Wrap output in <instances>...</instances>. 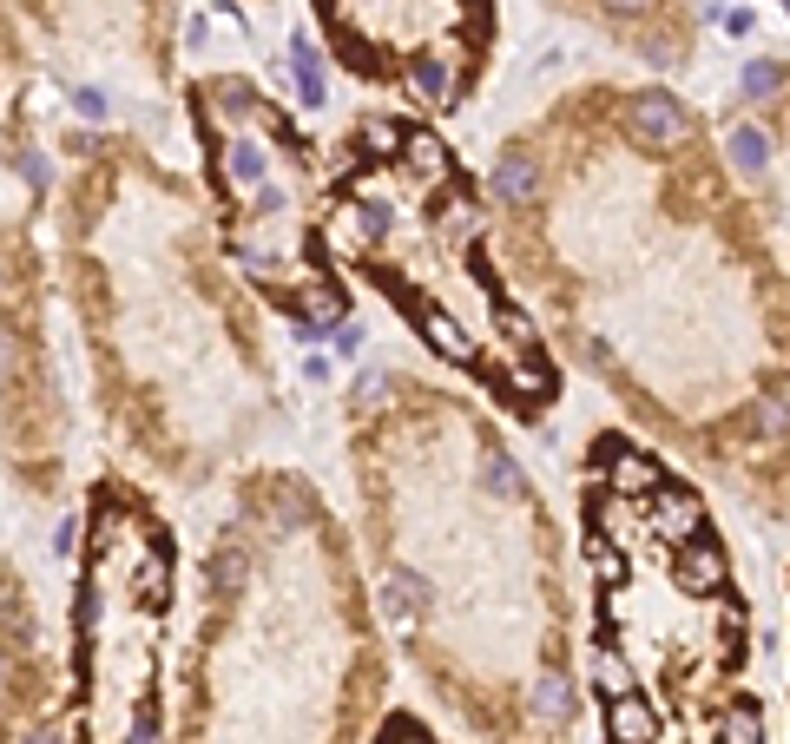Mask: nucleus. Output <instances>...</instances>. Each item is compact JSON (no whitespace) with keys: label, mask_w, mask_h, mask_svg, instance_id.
Returning <instances> with one entry per match:
<instances>
[{"label":"nucleus","mask_w":790,"mask_h":744,"mask_svg":"<svg viewBox=\"0 0 790 744\" xmlns=\"http://www.w3.org/2000/svg\"><path fill=\"white\" fill-rule=\"evenodd\" d=\"M646 528H653V534H666L672 547H686V541H699V534H705V508H699V495H686V488L659 481V488L646 495Z\"/></svg>","instance_id":"1"},{"label":"nucleus","mask_w":790,"mask_h":744,"mask_svg":"<svg viewBox=\"0 0 790 744\" xmlns=\"http://www.w3.org/2000/svg\"><path fill=\"white\" fill-rule=\"evenodd\" d=\"M626 119H633V132H639L646 145H679V138L692 132V119H686V106H679L672 92H639V99L626 106Z\"/></svg>","instance_id":"2"},{"label":"nucleus","mask_w":790,"mask_h":744,"mask_svg":"<svg viewBox=\"0 0 790 744\" xmlns=\"http://www.w3.org/2000/svg\"><path fill=\"white\" fill-rule=\"evenodd\" d=\"M218 152H224V178H231V191L237 198H257L264 185H270V138H218Z\"/></svg>","instance_id":"3"},{"label":"nucleus","mask_w":790,"mask_h":744,"mask_svg":"<svg viewBox=\"0 0 790 744\" xmlns=\"http://www.w3.org/2000/svg\"><path fill=\"white\" fill-rule=\"evenodd\" d=\"M679 593H692V600H719L725 593V554L705 534L686 541V554H679Z\"/></svg>","instance_id":"4"},{"label":"nucleus","mask_w":790,"mask_h":744,"mask_svg":"<svg viewBox=\"0 0 790 744\" xmlns=\"http://www.w3.org/2000/svg\"><path fill=\"white\" fill-rule=\"evenodd\" d=\"M600 468H613V481H620L626 495H653V488L666 481V468H659L653 455L626 448V442H600Z\"/></svg>","instance_id":"5"},{"label":"nucleus","mask_w":790,"mask_h":744,"mask_svg":"<svg viewBox=\"0 0 790 744\" xmlns=\"http://www.w3.org/2000/svg\"><path fill=\"white\" fill-rule=\"evenodd\" d=\"M534 191H541V158H534V152H501V165H494V198H501L508 211H521V204H534Z\"/></svg>","instance_id":"6"},{"label":"nucleus","mask_w":790,"mask_h":744,"mask_svg":"<svg viewBox=\"0 0 790 744\" xmlns=\"http://www.w3.org/2000/svg\"><path fill=\"white\" fill-rule=\"evenodd\" d=\"M607 739L613 744H653L659 739V712L646 706V699H607Z\"/></svg>","instance_id":"7"},{"label":"nucleus","mask_w":790,"mask_h":744,"mask_svg":"<svg viewBox=\"0 0 790 744\" xmlns=\"http://www.w3.org/2000/svg\"><path fill=\"white\" fill-rule=\"evenodd\" d=\"M409 79H415V92L429 99V106H448L455 99V66H448V53H409Z\"/></svg>","instance_id":"8"},{"label":"nucleus","mask_w":790,"mask_h":744,"mask_svg":"<svg viewBox=\"0 0 790 744\" xmlns=\"http://www.w3.org/2000/svg\"><path fill=\"white\" fill-rule=\"evenodd\" d=\"M422 336L442 349V356H455V363H475V336L442 310V303H422Z\"/></svg>","instance_id":"9"},{"label":"nucleus","mask_w":790,"mask_h":744,"mask_svg":"<svg viewBox=\"0 0 790 744\" xmlns=\"http://www.w3.org/2000/svg\"><path fill=\"white\" fill-rule=\"evenodd\" d=\"M290 73H297V99H303V106H323V59H316V40H310V33L290 40Z\"/></svg>","instance_id":"10"},{"label":"nucleus","mask_w":790,"mask_h":744,"mask_svg":"<svg viewBox=\"0 0 790 744\" xmlns=\"http://www.w3.org/2000/svg\"><path fill=\"white\" fill-rule=\"evenodd\" d=\"M429 600V580L422 574H409V567H396V580L382 587V613L389 620H415V607Z\"/></svg>","instance_id":"11"},{"label":"nucleus","mask_w":790,"mask_h":744,"mask_svg":"<svg viewBox=\"0 0 790 744\" xmlns=\"http://www.w3.org/2000/svg\"><path fill=\"white\" fill-rule=\"evenodd\" d=\"M725 152H732V165H738V171H745V178H758V171H765V165H771V138H765V132H758V125H738V132H732V145H725Z\"/></svg>","instance_id":"12"},{"label":"nucleus","mask_w":790,"mask_h":744,"mask_svg":"<svg viewBox=\"0 0 790 744\" xmlns=\"http://www.w3.org/2000/svg\"><path fill=\"white\" fill-rule=\"evenodd\" d=\"M402 125L396 119H363V132H356V145H363V158H396L402 152Z\"/></svg>","instance_id":"13"},{"label":"nucleus","mask_w":790,"mask_h":744,"mask_svg":"<svg viewBox=\"0 0 790 744\" xmlns=\"http://www.w3.org/2000/svg\"><path fill=\"white\" fill-rule=\"evenodd\" d=\"M593 692H600V699H626V692H633V666H626V653H607V646H600Z\"/></svg>","instance_id":"14"},{"label":"nucleus","mask_w":790,"mask_h":744,"mask_svg":"<svg viewBox=\"0 0 790 744\" xmlns=\"http://www.w3.org/2000/svg\"><path fill=\"white\" fill-rule=\"evenodd\" d=\"M534 712H541V719H574V686H567L560 673H547V679L534 686Z\"/></svg>","instance_id":"15"},{"label":"nucleus","mask_w":790,"mask_h":744,"mask_svg":"<svg viewBox=\"0 0 790 744\" xmlns=\"http://www.w3.org/2000/svg\"><path fill=\"white\" fill-rule=\"evenodd\" d=\"M719 744H765V719H758L752 706H732V712L719 719Z\"/></svg>","instance_id":"16"},{"label":"nucleus","mask_w":790,"mask_h":744,"mask_svg":"<svg viewBox=\"0 0 790 744\" xmlns=\"http://www.w3.org/2000/svg\"><path fill=\"white\" fill-rule=\"evenodd\" d=\"M785 86H790V73L778 59H752V66H745V99H778Z\"/></svg>","instance_id":"17"},{"label":"nucleus","mask_w":790,"mask_h":744,"mask_svg":"<svg viewBox=\"0 0 790 744\" xmlns=\"http://www.w3.org/2000/svg\"><path fill=\"white\" fill-rule=\"evenodd\" d=\"M481 481H488V495H501V501L521 495V468H514L508 455H488V462H481Z\"/></svg>","instance_id":"18"},{"label":"nucleus","mask_w":790,"mask_h":744,"mask_svg":"<svg viewBox=\"0 0 790 744\" xmlns=\"http://www.w3.org/2000/svg\"><path fill=\"white\" fill-rule=\"evenodd\" d=\"M758 422H765L771 435H785V429H790V402H785V396H771V402L758 409Z\"/></svg>","instance_id":"19"},{"label":"nucleus","mask_w":790,"mask_h":744,"mask_svg":"<svg viewBox=\"0 0 790 744\" xmlns=\"http://www.w3.org/2000/svg\"><path fill=\"white\" fill-rule=\"evenodd\" d=\"M382 744H435V739H429L422 725H409V719H396V725L382 732Z\"/></svg>","instance_id":"20"},{"label":"nucleus","mask_w":790,"mask_h":744,"mask_svg":"<svg viewBox=\"0 0 790 744\" xmlns=\"http://www.w3.org/2000/svg\"><path fill=\"white\" fill-rule=\"evenodd\" d=\"M73 106H79L86 119H105V92H99V86H79V92H73Z\"/></svg>","instance_id":"21"},{"label":"nucleus","mask_w":790,"mask_h":744,"mask_svg":"<svg viewBox=\"0 0 790 744\" xmlns=\"http://www.w3.org/2000/svg\"><path fill=\"white\" fill-rule=\"evenodd\" d=\"M336 349H343V356H356V349H363V330H356V323H349V330L336 323Z\"/></svg>","instance_id":"22"},{"label":"nucleus","mask_w":790,"mask_h":744,"mask_svg":"<svg viewBox=\"0 0 790 744\" xmlns=\"http://www.w3.org/2000/svg\"><path fill=\"white\" fill-rule=\"evenodd\" d=\"M382 396V376H356V402H376Z\"/></svg>","instance_id":"23"},{"label":"nucleus","mask_w":790,"mask_h":744,"mask_svg":"<svg viewBox=\"0 0 790 744\" xmlns=\"http://www.w3.org/2000/svg\"><path fill=\"white\" fill-rule=\"evenodd\" d=\"M607 7H613V13H646L653 0H607Z\"/></svg>","instance_id":"24"},{"label":"nucleus","mask_w":790,"mask_h":744,"mask_svg":"<svg viewBox=\"0 0 790 744\" xmlns=\"http://www.w3.org/2000/svg\"><path fill=\"white\" fill-rule=\"evenodd\" d=\"M7 686H13V659L0 653V692H7Z\"/></svg>","instance_id":"25"},{"label":"nucleus","mask_w":790,"mask_h":744,"mask_svg":"<svg viewBox=\"0 0 790 744\" xmlns=\"http://www.w3.org/2000/svg\"><path fill=\"white\" fill-rule=\"evenodd\" d=\"M7 356H13V336H7V330H0V369H7Z\"/></svg>","instance_id":"26"},{"label":"nucleus","mask_w":790,"mask_h":744,"mask_svg":"<svg viewBox=\"0 0 790 744\" xmlns=\"http://www.w3.org/2000/svg\"><path fill=\"white\" fill-rule=\"evenodd\" d=\"M26 744H59V739H26Z\"/></svg>","instance_id":"27"}]
</instances>
